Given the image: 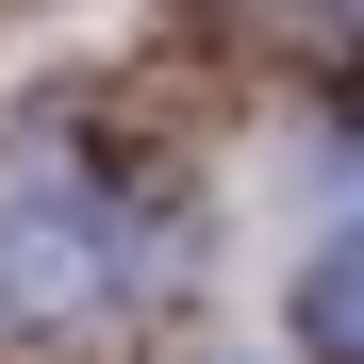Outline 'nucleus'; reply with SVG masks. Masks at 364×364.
<instances>
[{"label":"nucleus","instance_id":"1","mask_svg":"<svg viewBox=\"0 0 364 364\" xmlns=\"http://www.w3.org/2000/svg\"><path fill=\"white\" fill-rule=\"evenodd\" d=\"M116 282V215L67 166H0V315H83Z\"/></svg>","mask_w":364,"mask_h":364},{"label":"nucleus","instance_id":"3","mask_svg":"<svg viewBox=\"0 0 364 364\" xmlns=\"http://www.w3.org/2000/svg\"><path fill=\"white\" fill-rule=\"evenodd\" d=\"M348 17H364V0H348Z\"/></svg>","mask_w":364,"mask_h":364},{"label":"nucleus","instance_id":"2","mask_svg":"<svg viewBox=\"0 0 364 364\" xmlns=\"http://www.w3.org/2000/svg\"><path fill=\"white\" fill-rule=\"evenodd\" d=\"M298 331H315L331 364H364V232H331V249H315V282H298Z\"/></svg>","mask_w":364,"mask_h":364}]
</instances>
